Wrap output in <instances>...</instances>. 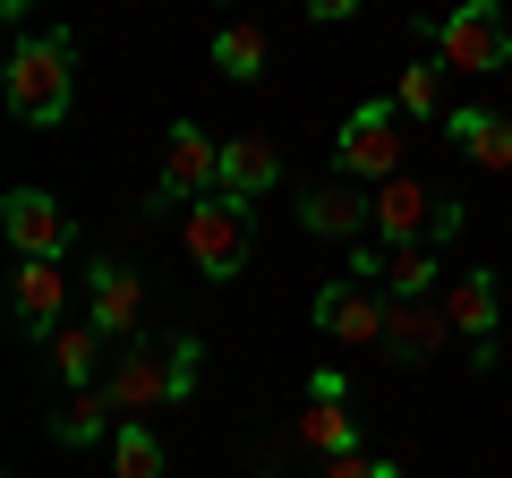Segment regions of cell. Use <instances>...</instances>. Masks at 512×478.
Returning a JSON list of instances; mask_svg holds the SVG:
<instances>
[{
  "mask_svg": "<svg viewBox=\"0 0 512 478\" xmlns=\"http://www.w3.org/2000/svg\"><path fill=\"white\" fill-rule=\"evenodd\" d=\"M0 86H9V111H18L26 129H60L69 103H77V43H69V26L26 35L18 52H9V69H0Z\"/></svg>",
  "mask_w": 512,
  "mask_h": 478,
  "instance_id": "cell-1",
  "label": "cell"
},
{
  "mask_svg": "<svg viewBox=\"0 0 512 478\" xmlns=\"http://www.w3.org/2000/svg\"><path fill=\"white\" fill-rule=\"evenodd\" d=\"M410 120L393 94H367L359 111L342 120V137H333V180H402V146H410Z\"/></svg>",
  "mask_w": 512,
  "mask_h": 478,
  "instance_id": "cell-2",
  "label": "cell"
},
{
  "mask_svg": "<svg viewBox=\"0 0 512 478\" xmlns=\"http://www.w3.org/2000/svg\"><path fill=\"white\" fill-rule=\"evenodd\" d=\"M436 60L461 77H495L512 69V18L504 0H461V9H444L436 18Z\"/></svg>",
  "mask_w": 512,
  "mask_h": 478,
  "instance_id": "cell-3",
  "label": "cell"
},
{
  "mask_svg": "<svg viewBox=\"0 0 512 478\" xmlns=\"http://www.w3.org/2000/svg\"><path fill=\"white\" fill-rule=\"evenodd\" d=\"M248 257H256V205H231V197L188 205V265L205 282H239Z\"/></svg>",
  "mask_w": 512,
  "mask_h": 478,
  "instance_id": "cell-4",
  "label": "cell"
},
{
  "mask_svg": "<svg viewBox=\"0 0 512 478\" xmlns=\"http://www.w3.org/2000/svg\"><path fill=\"white\" fill-rule=\"evenodd\" d=\"M205 197H222V137L197 129V120H171L154 205H205Z\"/></svg>",
  "mask_w": 512,
  "mask_h": 478,
  "instance_id": "cell-5",
  "label": "cell"
},
{
  "mask_svg": "<svg viewBox=\"0 0 512 478\" xmlns=\"http://www.w3.org/2000/svg\"><path fill=\"white\" fill-rule=\"evenodd\" d=\"M308 325L325 342H342V350H384V291L359 282V274H333V282H316Z\"/></svg>",
  "mask_w": 512,
  "mask_h": 478,
  "instance_id": "cell-6",
  "label": "cell"
},
{
  "mask_svg": "<svg viewBox=\"0 0 512 478\" xmlns=\"http://www.w3.org/2000/svg\"><path fill=\"white\" fill-rule=\"evenodd\" d=\"M103 385H111V402H120V410H180V402H188L180 350H171V342H128L120 368H111Z\"/></svg>",
  "mask_w": 512,
  "mask_h": 478,
  "instance_id": "cell-7",
  "label": "cell"
},
{
  "mask_svg": "<svg viewBox=\"0 0 512 478\" xmlns=\"http://www.w3.org/2000/svg\"><path fill=\"white\" fill-rule=\"evenodd\" d=\"M86 325L103 333V342H137V325H146V282H137V265L103 257L86 274Z\"/></svg>",
  "mask_w": 512,
  "mask_h": 478,
  "instance_id": "cell-8",
  "label": "cell"
},
{
  "mask_svg": "<svg viewBox=\"0 0 512 478\" xmlns=\"http://www.w3.org/2000/svg\"><path fill=\"white\" fill-rule=\"evenodd\" d=\"M444 342H453V316H444V299H384V359L427 368Z\"/></svg>",
  "mask_w": 512,
  "mask_h": 478,
  "instance_id": "cell-9",
  "label": "cell"
},
{
  "mask_svg": "<svg viewBox=\"0 0 512 478\" xmlns=\"http://www.w3.org/2000/svg\"><path fill=\"white\" fill-rule=\"evenodd\" d=\"M0 231H9L18 257H60L69 248V214H60L52 188H9L0 197Z\"/></svg>",
  "mask_w": 512,
  "mask_h": 478,
  "instance_id": "cell-10",
  "label": "cell"
},
{
  "mask_svg": "<svg viewBox=\"0 0 512 478\" xmlns=\"http://www.w3.org/2000/svg\"><path fill=\"white\" fill-rule=\"evenodd\" d=\"M299 231H308V239H342V248H359V239L376 231V197H359L350 180H316L308 197H299Z\"/></svg>",
  "mask_w": 512,
  "mask_h": 478,
  "instance_id": "cell-11",
  "label": "cell"
},
{
  "mask_svg": "<svg viewBox=\"0 0 512 478\" xmlns=\"http://www.w3.org/2000/svg\"><path fill=\"white\" fill-rule=\"evenodd\" d=\"M9 308H18V325L35 333V342H52L60 308H69V274H60V257H18V274H9Z\"/></svg>",
  "mask_w": 512,
  "mask_h": 478,
  "instance_id": "cell-12",
  "label": "cell"
},
{
  "mask_svg": "<svg viewBox=\"0 0 512 478\" xmlns=\"http://www.w3.org/2000/svg\"><path fill=\"white\" fill-rule=\"evenodd\" d=\"M436 205H444V188H427V180H384L376 188V239L384 248H419L427 231H436Z\"/></svg>",
  "mask_w": 512,
  "mask_h": 478,
  "instance_id": "cell-13",
  "label": "cell"
},
{
  "mask_svg": "<svg viewBox=\"0 0 512 478\" xmlns=\"http://www.w3.org/2000/svg\"><path fill=\"white\" fill-rule=\"evenodd\" d=\"M120 436V402H111V385H86V393H69V402L52 410V444L60 453H94V444H111Z\"/></svg>",
  "mask_w": 512,
  "mask_h": 478,
  "instance_id": "cell-14",
  "label": "cell"
},
{
  "mask_svg": "<svg viewBox=\"0 0 512 478\" xmlns=\"http://www.w3.org/2000/svg\"><path fill=\"white\" fill-rule=\"evenodd\" d=\"M299 436L316 444V453H359V427H350V410H342V368H316L308 376V419H299Z\"/></svg>",
  "mask_w": 512,
  "mask_h": 478,
  "instance_id": "cell-15",
  "label": "cell"
},
{
  "mask_svg": "<svg viewBox=\"0 0 512 478\" xmlns=\"http://www.w3.org/2000/svg\"><path fill=\"white\" fill-rule=\"evenodd\" d=\"M274 180H282L274 137H222V197H231V205L274 197Z\"/></svg>",
  "mask_w": 512,
  "mask_h": 478,
  "instance_id": "cell-16",
  "label": "cell"
},
{
  "mask_svg": "<svg viewBox=\"0 0 512 478\" xmlns=\"http://www.w3.org/2000/svg\"><path fill=\"white\" fill-rule=\"evenodd\" d=\"M444 137H453V146L470 154L478 171H512V111H478V103H453Z\"/></svg>",
  "mask_w": 512,
  "mask_h": 478,
  "instance_id": "cell-17",
  "label": "cell"
},
{
  "mask_svg": "<svg viewBox=\"0 0 512 478\" xmlns=\"http://www.w3.org/2000/svg\"><path fill=\"white\" fill-rule=\"evenodd\" d=\"M444 316H453L461 342H478V359H495V316H504V299H495V274H453L444 282Z\"/></svg>",
  "mask_w": 512,
  "mask_h": 478,
  "instance_id": "cell-18",
  "label": "cell"
},
{
  "mask_svg": "<svg viewBox=\"0 0 512 478\" xmlns=\"http://www.w3.org/2000/svg\"><path fill=\"white\" fill-rule=\"evenodd\" d=\"M205 60H214L231 86H256L265 60H274V43H265V26H256V18H231V26H214V52H205Z\"/></svg>",
  "mask_w": 512,
  "mask_h": 478,
  "instance_id": "cell-19",
  "label": "cell"
},
{
  "mask_svg": "<svg viewBox=\"0 0 512 478\" xmlns=\"http://www.w3.org/2000/svg\"><path fill=\"white\" fill-rule=\"evenodd\" d=\"M393 103H402V120H419V129H444V120H453V103H444V60H410V69L393 77Z\"/></svg>",
  "mask_w": 512,
  "mask_h": 478,
  "instance_id": "cell-20",
  "label": "cell"
},
{
  "mask_svg": "<svg viewBox=\"0 0 512 478\" xmlns=\"http://www.w3.org/2000/svg\"><path fill=\"white\" fill-rule=\"evenodd\" d=\"M436 282H444V257L419 239V248H393V257H384V282H376V291H384V299H444Z\"/></svg>",
  "mask_w": 512,
  "mask_h": 478,
  "instance_id": "cell-21",
  "label": "cell"
},
{
  "mask_svg": "<svg viewBox=\"0 0 512 478\" xmlns=\"http://www.w3.org/2000/svg\"><path fill=\"white\" fill-rule=\"evenodd\" d=\"M52 368H60V385H69V393L103 385V333H94V325H60L52 333Z\"/></svg>",
  "mask_w": 512,
  "mask_h": 478,
  "instance_id": "cell-22",
  "label": "cell"
},
{
  "mask_svg": "<svg viewBox=\"0 0 512 478\" xmlns=\"http://www.w3.org/2000/svg\"><path fill=\"white\" fill-rule=\"evenodd\" d=\"M111 478H163V436L146 419H120L111 436Z\"/></svg>",
  "mask_w": 512,
  "mask_h": 478,
  "instance_id": "cell-23",
  "label": "cell"
},
{
  "mask_svg": "<svg viewBox=\"0 0 512 478\" xmlns=\"http://www.w3.org/2000/svg\"><path fill=\"white\" fill-rule=\"evenodd\" d=\"M325 478H402V461H376V453H333Z\"/></svg>",
  "mask_w": 512,
  "mask_h": 478,
  "instance_id": "cell-24",
  "label": "cell"
},
{
  "mask_svg": "<svg viewBox=\"0 0 512 478\" xmlns=\"http://www.w3.org/2000/svg\"><path fill=\"white\" fill-rule=\"evenodd\" d=\"M316 26H342V18H359V0H299Z\"/></svg>",
  "mask_w": 512,
  "mask_h": 478,
  "instance_id": "cell-25",
  "label": "cell"
},
{
  "mask_svg": "<svg viewBox=\"0 0 512 478\" xmlns=\"http://www.w3.org/2000/svg\"><path fill=\"white\" fill-rule=\"evenodd\" d=\"M0 9H9V18H26V9H35V0H0Z\"/></svg>",
  "mask_w": 512,
  "mask_h": 478,
  "instance_id": "cell-26",
  "label": "cell"
},
{
  "mask_svg": "<svg viewBox=\"0 0 512 478\" xmlns=\"http://www.w3.org/2000/svg\"><path fill=\"white\" fill-rule=\"evenodd\" d=\"M256 478H282V470H256Z\"/></svg>",
  "mask_w": 512,
  "mask_h": 478,
  "instance_id": "cell-27",
  "label": "cell"
}]
</instances>
